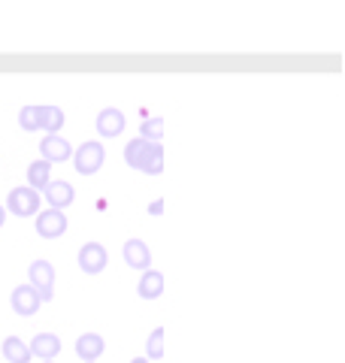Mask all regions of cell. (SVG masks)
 Instances as JSON below:
<instances>
[{
	"instance_id": "10",
	"label": "cell",
	"mask_w": 345,
	"mask_h": 363,
	"mask_svg": "<svg viewBox=\"0 0 345 363\" xmlns=\"http://www.w3.org/2000/svg\"><path fill=\"white\" fill-rule=\"evenodd\" d=\"M121 257H124V264H128L131 269H152V252H148V245L143 240H128L121 248Z\"/></svg>"
},
{
	"instance_id": "14",
	"label": "cell",
	"mask_w": 345,
	"mask_h": 363,
	"mask_svg": "<svg viewBox=\"0 0 345 363\" xmlns=\"http://www.w3.org/2000/svg\"><path fill=\"white\" fill-rule=\"evenodd\" d=\"M164 272L160 269H146L140 276V285H136V294H140L143 300H158L160 294H164Z\"/></svg>"
},
{
	"instance_id": "4",
	"label": "cell",
	"mask_w": 345,
	"mask_h": 363,
	"mask_svg": "<svg viewBox=\"0 0 345 363\" xmlns=\"http://www.w3.org/2000/svg\"><path fill=\"white\" fill-rule=\"evenodd\" d=\"M28 285L40 294L43 303H52V297H55V267L45 257H37L28 267Z\"/></svg>"
},
{
	"instance_id": "3",
	"label": "cell",
	"mask_w": 345,
	"mask_h": 363,
	"mask_svg": "<svg viewBox=\"0 0 345 363\" xmlns=\"http://www.w3.org/2000/svg\"><path fill=\"white\" fill-rule=\"evenodd\" d=\"M43 206V194L40 191H33L28 185H18L6 194V212L18 215V218H31V215H37Z\"/></svg>"
},
{
	"instance_id": "24",
	"label": "cell",
	"mask_w": 345,
	"mask_h": 363,
	"mask_svg": "<svg viewBox=\"0 0 345 363\" xmlns=\"http://www.w3.org/2000/svg\"><path fill=\"white\" fill-rule=\"evenodd\" d=\"M43 363H52V360H43Z\"/></svg>"
},
{
	"instance_id": "19",
	"label": "cell",
	"mask_w": 345,
	"mask_h": 363,
	"mask_svg": "<svg viewBox=\"0 0 345 363\" xmlns=\"http://www.w3.org/2000/svg\"><path fill=\"white\" fill-rule=\"evenodd\" d=\"M164 357V327H155L146 342V360H160Z\"/></svg>"
},
{
	"instance_id": "23",
	"label": "cell",
	"mask_w": 345,
	"mask_h": 363,
	"mask_svg": "<svg viewBox=\"0 0 345 363\" xmlns=\"http://www.w3.org/2000/svg\"><path fill=\"white\" fill-rule=\"evenodd\" d=\"M131 363H152V360H146V357H133Z\"/></svg>"
},
{
	"instance_id": "18",
	"label": "cell",
	"mask_w": 345,
	"mask_h": 363,
	"mask_svg": "<svg viewBox=\"0 0 345 363\" xmlns=\"http://www.w3.org/2000/svg\"><path fill=\"white\" fill-rule=\"evenodd\" d=\"M164 118H158V116H152V118H146V121H140V140H148V143H160L164 140Z\"/></svg>"
},
{
	"instance_id": "9",
	"label": "cell",
	"mask_w": 345,
	"mask_h": 363,
	"mask_svg": "<svg viewBox=\"0 0 345 363\" xmlns=\"http://www.w3.org/2000/svg\"><path fill=\"white\" fill-rule=\"evenodd\" d=\"M40 157H43L45 164L70 161V157H73V145L67 143L61 133H58V136H45V140L40 143Z\"/></svg>"
},
{
	"instance_id": "5",
	"label": "cell",
	"mask_w": 345,
	"mask_h": 363,
	"mask_svg": "<svg viewBox=\"0 0 345 363\" xmlns=\"http://www.w3.org/2000/svg\"><path fill=\"white\" fill-rule=\"evenodd\" d=\"M76 260H79V269H82L85 276H100L109 264V252H106L103 242H85L82 248H79Z\"/></svg>"
},
{
	"instance_id": "21",
	"label": "cell",
	"mask_w": 345,
	"mask_h": 363,
	"mask_svg": "<svg viewBox=\"0 0 345 363\" xmlns=\"http://www.w3.org/2000/svg\"><path fill=\"white\" fill-rule=\"evenodd\" d=\"M148 212H152V215H164V200H152V203H148Z\"/></svg>"
},
{
	"instance_id": "8",
	"label": "cell",
	"mask_w": 345,
	"mask_h": 363,
	"mask_svg": "<svg viewBox=\"0 0 345 363\" xmlns=\"http://www.w3.org/2000/svg\"><path fill=\"white\" fill-rule=\"evenodd\" d=\"M45 203H49V209H58V212H64L70 203L76 200V188L70 185V182H61V179H52L49 185H45Z\"/></svg>"
},
{
	"instance_id": "7",
	"label": "cell",
	"mask_w": 345,
	"mask_h": 363,
	"mask_svg": "<svg viewBox=\"0 0 345 363\" xmlns=\"http://www.w3.org/2000/svg\"><path fill=\"white\" fill-rule=\"evenodd\" d=\"M9 306H13V312H16V315L31 318V315H37V312H40L43 300H40V294L33 291L31 285H18V288L13 291V297H9Z\"/></svg>"
},
{
	"instance_id": "22",
	"label": "cell",
	"mask_w": 345,
	"mask_h": 363,
	"mask_svg": "<svg viewBox=\"0 0 345 363\" xmlns=\"http://www.w3.org/2000/svg\"><path fill=\"white\" fill-rule=\"evenodd\" d=\"M6 224V206H0V227Z\"/></svg>"
},
{
	"instance_id": "13",
	"label": "cell",
	"mask_w": 345,
	"mask_h": 363,
	"mask_svg": "<svg viewBox=\"0 0 345 363\" xmlns=\"http://www.w3.org/2000/svg\"><path fill=\"white\" fill-rule=\"evenodd\" d=\"M31 354L40 357V360H55L58 354H61V339H58L55 333H37L31 339Z\"/></svg>"
},
{
	"instance_id": "11",
	"label": "cell",
	"mask_w": 345,
	"mask_h": 363,
	"mask_svg": "<svg viewBox=\"0 0 345 363\" xmlns=\"http://www.w3.org/2000/svg\"><path fill=\"white\" fill-rule=\"evenodd\" d=\"M124 124H128L124 121V112L115 109V106H106V109H100L94 128H97V133L103 136V140H112V136H119L124 130Z\"/></svg>"
},
{
	"instance_id": "15",
	"label": "cell",
	"mask_w": 345,
	"mask_h": 363,
	"mask_svg": "<svg viewBox=\"0 0 345 363\" xmlns=\"http://www.w3.org/2000/svg\"><path fill=\"white\" fill-rule=\"evenodd\" d=\"M40 112V130H45V136H58L61 128L67 124V116L61 106H37Z\"/></svg>"
},
{
	"instance_id": "6",
	"label": "cell",
	"mask_w": 345,
	"mask_h": 363,
	"mask_svg": "<svg viewBox=\"0 0 345 363\" xmlns=\"http://www.w3.org/2000/svg\"><path fill=\"white\" fill-rule=\"evenodd\" d=\"M33 227L43 240H61L67 233V215L58 209H40L37 218H33Z\"/></svg>"
},
{
	"instance_id": "16",
	"label": "cell",
	"mask_w": 345,
	"mask_h": 363,
	"mask_svg": "<svg viewBox=\"0 0 345 363\" xmlns=\"http://www.w3.org/2000/svg\"><path fill=\"white\" fill-rule=\"evenodd\" d=\"M0 351H4L6 363H31V360H33L31 348L21 342L18 336H6V339H4V345H0Z\"/></svg>"
},
{
	"instance_id": "17",
	"label": "cell",
	"mask_w": 345,
	"mask_h": 363,
	"mask_svg": "<svg viewBox=\"0 0 345 363\" xmlns=\"http://www.w3.org/2000/svg\"><path fill=\"white\" fill-rule=\"evenodd\" d=\"M52 182V164H45L43 157H37L31 167H28V188H33V191H45V185Z\"/></svg>"
},
{
	"instance_id": "2",
	"label": "cell",
	"mask_w": 345,
	"mask_h": 363,
	"mask_svg": "<svg viewBox=\"0 0 345 363\" xmlns=\"http://www.w3.org/2000/svg\"><path fill=\"white\" fill-rule=\"evenodd\" d=\"M106 161V145L100 140H88L73 152V167L79 176H94Z\"/></svg>"
},
{
	"instance_id": "12",
	"label": "cell",
	"mask_w": 345,
	"mask_h": 363,
	"mask_svg": "<svg viewBox=\"0 0 345 363\" xmlns=\"http://www.w3.org/2000/svg\"><path fill=\"white\" fill-rule=\"evenodd\" d=\"M103 351H106V339L100 333H82L76 339V357L82 363H97Z\"/></svg>"
},
{
	"instance_id": "1",
	"label": "cell",
	"mask_w": 345,
	"mask_h": 363,
	"mask_svg": "<svg viewBox=\"0 0 345 363\" xmlns=\"http://www.w3.org/2000/svg\"><path fill=\"white\" fill-rule=\"evenodd\" d=\"M124 164L140 169L146 176H160V169H164V145L136 136V140L124 145Z\"/></svg>"
},
{
	"instance_id": "20",
	"label": "cell",
	"mask_w": 345,
	"mask_h": 363,
	"mask_svg": "<svg viewBox=\"0 0 345 363\" xmlns=\"http://www.w3.org/2000/svg\"><path fill=\"white\" fill-rule=\"evenodd\" d=\"M18 124H21V130H28V133L40 130V112H37V106H21Z\"/></svg>"
}]
</instances>
